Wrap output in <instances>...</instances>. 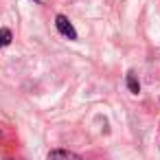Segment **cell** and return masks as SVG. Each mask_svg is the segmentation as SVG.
Segmentation results:
<instances>
[{
	"label": "cell",
	"instance_id": "obj_3",
	"mask_svg": "<svg viewBox=\"0 0 160 160\" xmlns=\"http://www.w3.org/2000/svg\"><path fill=\"white\" fill-rule=\"evenodd\" d=\"M127 88H129V92H132V94H138V92H140V83H138V79H136V75H134V72H129V75H127Z\"/></svg>",
	"mask_w": 160,
	"mask_h": 160
},
{
	"label": "cell",
	"instance_id": "obj_1",
	"mask_svg": "<svg viewBox=\"0 0 160 160\" xmlns=\"http://www.w3.org/2000/svg\"><path fill=\"white\" fill-rule=\"evenodd\" d=\"M55 27H57V31L64 35V38H68V40H77V31H75V27H72V22L66 18V16H57L55 18Z\"/></svg>",
	"mask_w": 160,
	"mask_h": 160
},
{
	"label": "cell",
	"instance_id": "obj_5",
	"mask_svg": "<svg viewBox=\"0 0 160 160\" xmlns=\"http://www.w3.org/2000/svg\"><path fill=\"white\" fill-rule=\"evenodd\" d=\"M33 2H38V5H46L48 0H33Z\"/></svg>",
	"mask_w": 160,
	"mask_h": 160
},
{
	"label": "cell",
	"instance_id": "obj_4",
	"mask_svg": "<svg viewBox=\"0 0 160 160\" xmlns=\"http://www.w3.org/2000/svg\"><path fill=\"white\" fill-rule=\"evenodd\" d=\"M11 40H13V35H11V31H9V29H0V48L9 46V44H11Z\"/></svg>",
	"mask_w": 160,
	"mask_h": 160
},
{
	"label": "cell",
	"instance_id": "obj_2",
	"mask_svg": "<svg viewBox=\"0 0 160 160\" xmlns=\"http://www.w3.org/2000/svg\"><path fill=\"white\" fill-rule=\"evenodd\" d=\"M46 160H83V158L75 151H68V149H53L46 156Z\"/></svg>",
	"mask_w": 160,
	"mask_h": 160
},
{
	"label": "cell",
	"instance_id": "obj_7",
	"mask_svg": "<svg viewBox=\"0 0 160 160\" xmlns=\"http://www.w3.org/2000/svg\"><path fill=\"white\" fill-rule=\"evenodd\" d=\"M0 136H2V132H0Z\"/></svg>",
	"mask_w": 160,
	"mask_h": 160
},
{
	"label": "cell",
	"instance_id": "obj_6",
	"mask_svg": "<svg viewBox=\"0 0 160 160\" xmlns=\"http://www.w3.org/2000/svg\"><path fill=\"white\" fill-rule=\"evenodd\" d=\"M5 160H13V158H5Z\"/></svg>",
	"mask_w": 160,
	"mask_h": 160
}]
</instances>
